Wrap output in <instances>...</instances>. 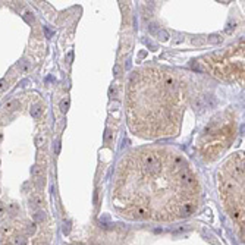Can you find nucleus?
<instances>
[{"mask_svg":"<svg viewBox=\"0 0 245 245\" xmlns=\"http://www.w3.org/2000/svg\"><path fill=\"white\" fill-rule=\"evenodd\" d=\"M30 201L32 203V205H43V203H44L43 195H40V194H32Z\"/></svg>","mask_w":245,"mask_h":245,"instance_id":"obj_5","label":"nucleus"},{"mask_svg":"<svg viewBox=\"0 0 245 245\" xmlns=\"http://www.w3.org/2000/svg\"><path fill=\"white\" fill-rule=\"evenodd\" d=\"M68 109H69V100L63 98V100L60 101V110H62L63 113H66V112H68Z\"/></svg>","mask_w":245,"mask_h":245,"instance_id":"obj_10","label":"nucleus"},{"mask_svg":"<svg viewBox=\"0 0 245 245\" xmlns=\"http://www.w3.org/2000/svg\"><path fill=\"white\" fill-rule=\"evenodd\" d=\"M25 15H27V21H28V22H34L32 13H30V12H27V13H25Z\"/></svg>","mask_w":245,"mask_h":245,"instance_id":"obj_17","label":"nucleus"},{"mask_svg":"<svg viewBox=\"0 0 245 245\" xmlns=\"http://www.w3.org/2000/svg\"><path fill=\"white\" fill-rule=\"evenodd\" d=\"M30 113H31V116L32 118H40V114H41V107L40 106H32L31 107V110H30Z\"/></svg>","mask_w":245,"mask_h":245,"instance_id":"obj_9","label":"nucleus"},{"mask_svg":"<svg viewBox=\"0 0 245 245\" xmlns=\"http://www.w3.org/2000/svg\"><path fill=\"white\" fill-rule=\"evenodd\" d=\"M32 219H34V222H35L37 225H43V223L47 220V214H46V211H43V210H37V211L34 213Z\"/></svg>","mask_w":245,"mask_h":245,"instance_id":"obj_2","label":"nucleus"},{"mask_svg":"<svg viewBox=\"0 0 245 245\" xmlns=\"http://www.w3.org/2000/svg\"><path fill=\"white\" fill-rule=\"evenodd\" d=\"M44 31H46V34H47V37H48V38H50L51 35H53V34H51V31H50L47 27H44Z\"/></svg>","mask_w":245,"mask_h":245,"instance_id":"obj_18","label":"nucleus"},{"mask_svg":"<svg viewBox=\"0 0 245 245\" xmlns=\"http://www.w3.org/2000/svg\"><path fill=\"white\" fill-rule=\"evenodd\" d=\"M31 175L34 176V178H40L41 175H43V167H40V166H32L31 167Z\"/></svg>","mask_w":245,"mask_h":245,"instance_id":"obj_8","label":"nucleus"},{"mask_svg":"<svg viewBox=\"0 0 245 245\" xmlns=\"http://www.w3.org/2000/svg\"><path fill=\"white\" fill-rule=\"evenodd\" d=\"M35 143H37V145H38V147H41V145L44 144V138H43V137H38V138L35 139Z\"/></svg>","mask_w":245,"mask_h":245,"instance_id":"obj_13","label":"nucleus"},{"mask_svg":"<svg viewBox=\"0 0 245 245\" xmlns=\"http://www.w3.org/2000/svg\"><path fill=\"white\" fill-rule=\"evenodd\" d=\"M6 87H7V82H6V79H0V91H5V90H6Z\"/></svg>","mask_w":245,"mask_h":245,"instance_id":"obj_12","label":"nucleus"},{"mask_svg":"<svg viewBox=\"0 0 245 245\" xmlns=\"http://www.w3.org/2000/svg\"><path fill=\"white\" fill-rule=\"evenodd\" d=\"M104 139H106V143H109V141L112 139V132H110V131H106V135H104Z\"/></svg>","mask_w":245,"mask_h":245,"instance_id":"obj_16","label":"nucleus"},{"mask_svg":"<svg viewBox=\"0 0 245 245\" xmlns=\"http://www.w3.org/2000/svg\"><path fill=\"white\" fill-rule=\"evenodd\" d=\"M200 201L197 176L184 157L167 148H143L119 166L112 203L125 219L176 222L189 217Z\"/></svg>","mask_w":245,"mask_h":245,"instance_id":"obj_1","label":"nucleus"},{"mask_svg":"<svg viewBox=\"0 0 245 245\" xmlns=\"http://www.w3.org/2000/svg\"><path fill=\"white\" fill-rule=\"evenodd\" d=\"M7 214H10L12 217L18 216V214H19V207H18V204L10 203V204L7 205Z\"/></svg>","mask_w":245,"mask_h":245,"instance_id":"obj_4","label":"nucleus"},{"mask_svg":"<svg viewBox=\"0 0 245 245\" xmlns=\"http://www.w3.org/2000/svg\"><path fill=\"white\" fill-rule=\"evenodd\" d=\"M159 37H162V40H167V38H169V34L164 32V31H160L159 32Z\"/></svg>","mask_w":245,"mask_h":245,"instance_id":"obj_15","label":"nucleus"},{"mask_svg":"<svg viewBox=\"0 0 245 245\" xmlns=\"http://www.w3.org/2000/svg\"><path fill=\"white\" fill-rule=\"evenodd\" d=\"M18 107H19V101H18V100H10V101H7L6 104H5V109L9 110V112L16 110Z\"/></svg>","mask_w":245,"mask_h":245,"instance_id":"obj_6","label":"nucleus"},{"mask_svg":"<svg viewBox=\"0 0 245 245\" xmlns=\"http://www.w3.org/2000/svg\"><path fill=\"white\" fill-rule=\"evenodd\" d=\"M6 214V207L3 205V203H0V217Z\"/></svg>","mask_w":245,"mask_h":245,"instance_id":"obj_14","label":"nucleus"},{"mask_svg":"<svg viewBox=\"0 0 245 245\" xmlns=\"http://www.w3.org/2000/svg\"><path fill=\"white\" fill-rule=\"evenodd\" d=\"M114 75H119V66H114Z\"/></svg>","mask_w":245,"mask_h":245,"instance_id":"obj_19","label":"nucleus"},{"mask_svg":"<svg viewBox=\"0 0 245 245\" xmlns=\"http://www.w3.org/2000/svg\"><path fill=\"white\" fill-rule=\"evenodd\" d=\"M12 245H28V238L25 235H16L12 238Z\"/></svg>","mask_w":245,"mask_h":245,"instance_id":"obj_3","label":"nucleus"},{"mask_svg":"<svg viewBox=\"0 0 245 245\" xmlns=\"http://www.w3.org/2000/svg\"><path fill=\"white\" fill-rule=\"evenodd\" d=\"M18 66H19V69H21L24 73H28V72L31 71V65H30L27 60H21V62L18 63Z\"/></svg>","mask_w":245,"mask_h":245,"instance_id":"obj_7","label":"nucleus"},{"mask_svg":"<svg viewBox=\"0 0 245 245\" xmlns=\"http://www.w3.org/2000/svg\"><path fill=\"white\" fill-rule=\"evenodd\" d=\"M109 94H110V97H116V96H118V88H116L114 85H113V87H110Z\"/></svg>","mask_w":245,"mask_h":245,"instance_id":"obj_11","label":"nucleus"}]
</instances>
